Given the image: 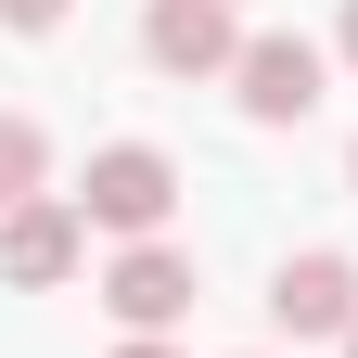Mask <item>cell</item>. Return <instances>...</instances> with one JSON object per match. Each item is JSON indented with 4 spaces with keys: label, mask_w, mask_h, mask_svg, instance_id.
Here are the masks:
<instances>
[{
    "label": "cell",
    "mask_w": 358,
    "mask_h": 358,
    "mask_svg": "<svg viewBox=\"0 0 358 358\" xmlns=\"http://www.w3.org/2000/svg\"><path fill=\"white\" fill-rule=\"evenodd\" d=\"M320 90H333V52H320V38H294V26H256L243 64H231V103H243L256 128H307V115H320Z\"/></svg>",
    "instance_id": "cell-2"
},
{
    "label": "cell",
    "mask_w": 358,
    "mask_h": 358,
    "mask_svg": "<svg viewBox=\"0 0 358 358\" xmlns=\"http://www.w3.org/2000/svg\"><path fill=\"white\" fill-rule=\"evenodd\" d=\"M64 13H77V0H0V26H13V38H52Z\"/></svg>",
    "instance_id": "cell-8"
},
{
    "label": "cell",
    "mask_w": 358,
    "mask_h": 358,
    "mask_svg": "<svg viewBox=\"0 0 358 358\" xmlns=\"http://www.w3.org/2000/svg\"><path fill=\"white\" fill-rule=\"evenodd\" d=\"M345 192H358V141H345Z\"/></svg>",
    "instance_id": "cell-11"
},
{
    "label": "cell",
    "mask_w": 358,
    "mask_h": 358,
    "mask_svg": "<svg viewBox=\"0 0 358 358\" xmlns=\"http://www.w3.org/2000/svg\"><path fill=\"white\" fill-rule=\"evenodd\" d=\"M268 320H282L294 345H345L358 333V256H282V268H268Z\"/></svg>",
    "instance_id": "cell-3"
},
{
    "label": "cell",
    "mask_w": 358,
    "mask_h": 358,
    "mask_svg": "<svg viewBox=\"0 0 358 358\" xmlns=\"http://www.w3.org/2000/svg\"><path fill=\"white\" fill-rule=\"evenodd\" d=\"M38 192H52V128L0 103V217H13V205H38Z\"/></svg>",
    "instance_id": "cell-7"
},
{
    "label": "cell",
    "mask_w": 358,
    "mask_h": 358,
    "mask_svg": "<svg viewBox=\"0 0 358 358\" xmlns=\"http://www.w3.org/2000/svg\"><path fill=\"white\" fill-rule=\"evenodd\" d=\"M345 358H358V333H345Z\"/></svg>",
    "instance_id": "cell-12"
},
{
    "label": "cell",
    "mask_w": 358,
    "mask_h": 358,
    "mask_svg": "<svg viewBox=\"0 0 358 358\" xmlns=\"http://www.w3.org/2000/svg\"><path fill=\"white\" fill-rule=\"evenodd\" d=\"M103 307H115L128 333H166L179 307H192V256H179V243H128V256L103 268Z\"/></svg>",
    "instance_id": "cell-6"
},
{
    "label": "cell",
    "mask_w": 358,
    "mask_h": 358,
    "mask_svg": "<svg viewBox=\"0 0 358 358\" xmlns=\"http://www.w3.org/2000/svg\"><path fill=\"white\" fill-rule=\"evenodd\" d=\"M166 205H179V166L154 141H103L77 179V217L90 231H115V243H166Z\"/></svg>",
    "instance_id": "cell-1"
},
{
    "label": "cell",
    "mask_w": 358,
    "mask_h": 358,
    "mask_svg": "<svg viewBox=\"0 0 358 358\" xmlns=\"http://www.w3.org/2000/svg\"><path fill=\"white\" fill-rule=\"evenodd\" d=\"M77 256H90V217H77V192H38V205H13V217H0V282H13V294H52V282H77Z\"/></svg>",
    "instance_id": "cell-4"
},
{
    "label": "cell",
    "mask_w": 358,
    "mask_h": 358,
    "mask_svg": "<svg viewBox=\"0 0 358 358\" xmlns=\"http://www.w3.org/2000/svg\"><path fill=\"white\" fill-rule=\"evenodd\" d=\"M115 358H179V345H166V333H128V345H115Z\"/></svg>",
    "instance_id": "cell-9"
},
{
    "label": "cell",
    "mask_w": 358,
    "mask_h": 358,
    "mask_svg": "<svg viewBox=\"0 0 358 358\" xmlns=\"http://www.w3.org/2000/svg\"><path fill=\"white\" fill-rule=\"evenodd\" d=\"M141 64H154V77H231V64H243L231 0H154V13H141Z\"/></svg>",
    "instance_id": "cell-5"
},
{
    "label": "cell",
    "mask_w": 358,
    "mask_h": 358,
    "mask_svg": "<svg viewBox=\"0 0 358 358\" xmlns=\"http://www.w3.org/2000/svg\"><path fill=\"white\" fill-rule=\"evenodd\" d=\"M333 52H345V64H358V0H345V26H333Z\"/></svg>",
    "instance_id": "cell-10"
}]
</instances>
